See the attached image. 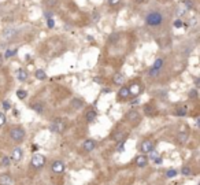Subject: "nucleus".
I'll use <instances>...</instances> for the list:
<instances>
[{
	"label": "nucleus",
	"mask_w": 200,
	"mask_h": 185,
	"mask_svg": "<svg viewBox=\"0 0 200 185\" xmlns=\"http://www.w3.org/2000/svg\"><path fill=\"white\" fill-rule=\"evenodd\" d=\"M163 21H164L163 14L160 13V11H151V13L147 14V17H145V25L152 26V27L160 26L163 23Z\"/></svg>",
	"instance_id": "f257e3e1"
},
{
	"label": "nucleus",
	"mask_w": 200,
	"mask_h": 185,
	"mask_svg": "<svg viewBox=\"0 0 200 185\" xmlns=\"http://www.w3.org/2000/svg\"><path fill=\"white\" fill-rule=\"evenodd\" d=\"M66 128H67L66 119H63V118H55L54 121H52V123H51L50 129L54 133H63L66 130Z\"/></svg>",
	"instance_id": "f03ea898"
},
{
	"label": "nucleus",
	"mask_w": 200,
	"mask_h": 185,
	"mask_svg": "<svg viewBox=\"0 0 200 185\" xmlns=\"http://www.w3.org/2000/svg\"><path fill=\"white\" fill-rule=\"evenodd\" d=\"M10 137L13 139L15 143H21L25 139V129L21 126H15L10 129Z\"/></svg>",
	"instance_id": "7ed1b4c3"
},
{
	"label": "nucleus",
	"mask_w": 200,
	"mask_h": 185,
	"mask_svg": "<svg viewBox=\"0 0 200 185\" xmlns=\"http://www.w3.org/2000/svg\"><path fill=\"white\" fill-rule=\"evenodd\" d=\"M30 165H32L33 169L40 170V169H43V167H44V165H45V156H44V155H41V153H34V155L32 156Z\"/></svg>",
	"instance_id": "20e7f679"
},
{
	"label": "nucleus",
	"mask_w": 200,
	"mask_h": 185,
	"mask_svg": "<svg viewBox=\"0 0 200 185\" xmlns=\"http://www.w3.org/2000/svg\"><path fill=\"white\" fill-rule=\"evenodd\" d=\"M125 119H126L130 125L136 126V125H138V123H140L141 117H140V114H138V111H137V110H130V111H127V114L125 115Z\"/></svg>",
	"instance_id": "39448f33"
},
{
	"label": "nucleus",
	"mask_w": 200,
	"mask_h": 185,
	"mask_svg": "<svg viewBox=\"0 0 200 185\" xmlns=\"http://www.w3.org/2000/svg\"><path fill=\"white\" fill-rule=\"evenodd\" d=\"M164 64V60L162 58H156V60L154 62V66L150 69V71H148V76L150 77H156L158 74H159L160 69L163 67Z\"/></svg>",
	"instance_id": "423d86ee"
},
{
	"label": "nucleus",
	"mask_w": 200,
	"mask_h": 185,
	"mask_svg": "<svg viewBox=\"0 0 200 185\" xmlns=\"http://www.w3.org/2000/svg\"><path fill=\"white\" fill-rule=\"evenodd\" d=\"M155 143H156V141L152 140V139L143 140L141 141V145H140V151L143 153H150L152 149H155Z\"/></svg>",
	"instance_id": "0eeeda50"
},
{
	"label": "nucleus",
	"mask_w": 200,
	"mask_h": 185,
	"mask_svg": "<svg viewBox=\"0 0 200 185\" xmlns=\"http://www.w3.org/2000/svg\"><path fill=\"white\" fill-rule=\"evenodd\" d=\"M127 136V132L125 130V129H121V128H118V129H115V130L111 133V139H113L114 141H118V143H121V141H123V139Z\"/></svg>",
	"instance_id": "6e6552de"
},
{
	"label": "nucleus",
	"mask_w": 200,
	"mask_h": 185,
	"mask_svg": "<svg viewBox=\"0 0 200 185\" xmlns=\"http://www.w3.org/2000/svg\"><path fill=\"white\" fill-rule=\"evenodd\" d=\"M64 169H66V166H64V163L62 160H54L51 163V170L55 174H62L64 172Z\"/></svg>",
	"instance_id": "1a4fd4ad"
},
{
	"label": "nucleus",
	"mask_w": 200,
	"mask_h": 185,
	"mask_svg": "<svg viewBox=\"0 0 200 185\" xmlns=\"http://www.w3.org/2000/svg\"><path fill=\"white\" fill-rule=\"evenodd\" d=\"M134 165L137 167H145L148 165V156H147L145 153H140V155H137L136 158H134Z\"/></svg>",
	"instance_id": "9d476101"
},
{
	"label": "nucleus",
	"mask_w": 200,
	"mask_h": 185,
	"mask_svg": "<svg viewBox=\"0 0 200 185\" xmlns=\"http://www.w3.org/2000/svg\"><path fill=\"white\" fill-rule=\"evenodd\" d=\"M82 148H84L85 152H92L96 148V141L92 140V139H88V140H85L82 143Z\"/></svg>",
	"instance_id": "9b49d317"
},
{
	"label": "nucleus",
	"mask_w": 200,
	"mask_h": 185,
	"mask_svg": "<svg viewBox=\"0 0 200 185\" xmlns=\"http://www.w3.org/2000/svg\"><path fill=\"white\" fill-rule=\"evenodd\" d=\"M117 96H118V100H121V102H122V100H127L129 97H130V92H129V88L123 85L122 88H121V89L118 90V95H117Z\"/></svg>",
	"instance_id": "f8f14e48"
},
{
	"label": "nucleus",
	"mask_w": 200,
	"mask_h": 185,
	"mask_svg": "<svg viewBox=\"0 0 200 185\" xmlns=\"http://www.w3.org/2000/svg\"><path fill=\"white\" fill-rule=\"evenodd\" d=\"M129 88V92H130V96H138L141 92V85L138 82H133L127 86Z\"/></svg>",
	"instance_id": "ddd939ff"
},
{
	"label": "nucleus",
	"mask_w": 200,
	"mask_h": 185,
	"mask_svg": "<svg viewBox=\"0 0 200 185\" xmlns=\"http://www.w3.org/2000/svg\"><path fill=\"white\" fill-rule=\"evenodd\" d=\"M189 139V130H182V132H178V136H177V143L178 144H185Z\"/></svg>",
	"instance_id": "4468645a"
},
{
	"label": "nucleus",
	"mask_w": 200,
	"mask_h": 185,
	"mask_svg": "<svg viewBox=\"0 0 200 185\" xmlns=\"http://www.w3.org/2000/svg\"><path fill=\"white\" fill-rule=\"evenodd\" d=\"M70 106H71L73 110H81L82 107L85 106V102L82 99H80V97H74V99H71V102H70Z\"/></svg>",
	"instance_id": "2eb2a0df"
},
{
	"label": "nucleus",
	"mask_w": 200,
	"mask_h": 185,
	"mask_svg": "<svg viewBox=\"0 0 200 185\" xmlns=\"http://www.w3.org/2000/svg\"><path fill=\"white\" fill-rule=\"evenodd\" d=\"M14 180L11 174L8 173H3V174H0V185H13Z\"/></svg>",
	"instance_id": "dca6fc26"
},
{
	"label": "nucleus",
	"mask_w": 200,
	"mask_h": 185,
	"mask_svg": "<svg viewBox=\"0 0 200 185\" xmlns=\"http://www.w3.org/2000/svg\"><path fill=\"white\" fill-rule=\"evenodd\" d=\"M144 114H145L147 117H155L156 114H158V110H156V107H154L152 104H145L144 106Z\"/></svg>",
	"instance_id": "f3484780"
},
{
	"label": "nucleus",
	"mask_w": 200,
	"mask_h": 185,
	"mask_svg": "<svg viewBox=\"0 0 200 185\" xmlns=\"http://www.w3.org/2000/svg\"><path fill=\"white\" fill-rule=\"evenodd\" d=\"M22 156H23V151L21 148H14L13 149V152H11V159H13L14 162H19L21 159H22Z\"/></svg>",
	"instance_id": "a211bd4d"
},
{
	"label": "nucleus",
	"mask_w": 200,
	"mask_h": 185,
	"mask_svg": "<svg viewBox=\"0 0 200 185\" xmlns=\"http://www.w3.org/2000/svg\"><path fill=\"white\" fill-rule=\"evenodd\" d=\"M125 82V74L123 73H115L113 76V84L115 85H123Z\"/></svg>",
	"instance_id": "6ab92c4d"
},
{
	"label": "nucleus",
	"mask_w": 200,
	"mask_h": 185,
	"mask_svg": "<svg viewBox=\"0 0 200 185\" xmlns=\"http://www.w3.org/2000/svg\"><path fill=\"white\" fill-rule=\"evenodd\" d=\"M15 36H17V30L13 29V27H7V29L3 30V39H6V40H11Z\"/></svg>",
	"instance_id": "aec40b11"
},
{
	"label": "nucleus",
	"mask_w": 200,
	"mask_h": 185,
	"mask_svg": "<svg viewBox=\"0 0 200 185\" xmlns=\"http://www.w3.org/2000/svg\"><path fill=\"white\" fill-rule=\"evenodd\" d=\"M96 117H97V114H96L95 110H89V111H87V114H85V121H87L88 123H91V122H93L96 119Z\"/></svg>",
	"instance_id": "412c9836"
},
{
	"label": "nucleus",
	"mask_w": 200,
	"mask_h": 185,
	"mask_svg": "<svg viewBox=\"0 0 200 185\" xmlns=\"http://www.w3.org/2000/svg\"><path fill=\"white\" fill-rule=\"evenodd\" d=\"M174 114H176L177 117H185V115L188 114V107H187V106H180V107H177V109H176Z\"/></svg>",
	"instance_id": "4be33fe9"
},
{
	"label": "nucleus",
	"mask_w": 200,
	"mask_h": 185,
	"mask_svg": "<svg viewBox=\"0 0 200 185\" xmlns=\"http://www.w3.org/2000/svg\"><path fill=\"white\" fill-rule=\"evenodd\" d=\"M32 110L36 111L37 114H43L44 113V104L40 103V102H36V103L32 104Z\"/></svg>",
	"instance_id": "5701e85b"
},
{
	"label": "nucleus",
	"mask_w": 200,
	"mask_h": 185,
	"mask_svg": "<svg viewBox=\"0 0 200 185\" xmlns=\"http://www.w3.org/2000/svg\"><path fill=\"white\" fill-rule=\"evenodd\" d=\"M17 77H18L19 81H26L27 80V71L25 69H19L18 71H17Z\"/></svg>",
	"instance_id": "b1692460"
},
{
	"label": "nucleus",
	"mask_w": 200,
	"mask_h": 185,
	"mask_svg": "<svg viewBox=\"0 0 200 185\" xmlns=\"http://www.w3.org/2000/svg\"><path fill=\"white\" fill-rule=\"evenodd\" d=\"M192 167L191 166H188V165H184V166L181 167V174L182 176H185V177H189L192 176Z\"/></svg>",
	"instance_id": "393cba45"
},
{
	"label": "nucleus",
	"mask_w": 200,
	"mask_h": 185,
	"mask_svg": "<svg viewBox=\"0 0 200 185\" xmlns=\"http://www.w3.org/2000/svg\"><path fill=\"white\" fill-rule=\"evenodd\" d=\"M34 76H36L37 80H40V81H43V80H45V78H47V73L44 71V70H41V69H38V70H36V71H34Z\"/></svg>",
	"instance_id": "a878e982"
},
{
	"label": "nucleus",
	"mask_w": 200,
	"mask_h": 185,
	"mask_svg": "<svg viewBox=\"0 0 200 185\" xmlns=\"http://www.w3.org/2000/svg\"><path fill=\"white\" fill-rule=\"evenodd\" d=\"M164 176H166V178H174V177L178 176V170H176V169H169L167 172L164 173Z\"/></svg>",
	"instance_id": "bb28decb"
},
{
	"label": "nucleus",
	"mask_w": 200,
	"mask_h": 185,
	"mask_svg": "<svg viewBox=\"0 0 200 185\" xmlns=\"http://www.w3.org/2000/svg\"><path fill=\"white\" fill-rule=\"evenodd\" d=\"M58 3H59V0H45V1H44V4H45L47 7H50V8L56 7V6H58Z\"/></svg>",
	"instance_id": "cd10ccee"
},
{
	"label": "nucleus",
	"mask_w": 200,
	"mask_h": 185,
	"mask_svg": "<svg viewBox=\"0 0 200 185\" xmlns=\"http://www.w3.org/2000/svg\"><path fill=\"white\" fill-rule=\"evenodd\" d=\"M188 10H187V7L184 6V3H181V6H180V8H177V15L178 17H181V15H184V14L187 13Z\"/></svg>",
	"instance_id": "c85d7f7f"
},
{
	"label": "nucleus",
	"mask_w": 200,
	"mask_h": 185,
	"mask_svg": "<svg viewBox=\"0 0 200 185\" xmlns=\"http://www.w3.org/2000/svg\"><path fill=\"white\" fill-rule=\"evenodd\" d=\"M17 96H18V99H25L27 96V92L25 89H18L17 90Z\"/></svg>",
	"instance_id": "c756f323"
},
{
	"label": "nucleus",
	"mask_w": 200,
	"mask_h": 185,
	"mask_svg": "<svg viewBox=\"0 0 200 185\" xmlns=\"http://www.w3.org/2000/svg\"><path fill=\"white\" fill-rule=\"evenodd\" d=\"M182 3H184V6L187 7V10H188V11H189V10H192V8H193V0H184Z\"/></svg>",
	"instance_id": "7c9ffc66"
},
{
	"label": "nucleus",
	"mask_w": 200,
	"mask_h": 185,
	"mask_svg": "<svg viewBox=\"0 0 200 185\" xmlns=\"http://www.w3.org/2000/svg\"><path fill=\"white\" fill-rule=\"evenodd\" d=\"M188 96H189V99H197V89H196V88L191 89L189 93H188Z\"/></svg>",
	"instance_id": "2f4dec72"
},
{
	"label": "nucleus",
	"mask_w": 200,
	"mask_h": 185,
	"mask_svg": "<svg viewBox=\"0 0 200 185\" xmlns=\"http://www.w3.org/2000/svg\"><path fill=\"white\" fill-rule=\"evenodd\" d=\"M10 163H11V160H10L8 156H3V159H1V166H10Z\"/></svg>",
	"instance_id": "473e14b6"
},
{
	"label": "nucleus",
	"mask_w": 200,
	"mask_h": 185,
	"mask_svg": "<svg viewBox=\"0 0 200 185\" xmlns=\"http://www.w3.org/2000/svg\"><path fill=\"white\" fill-rule=\"evenodd\" d=\"M182 26H184V22H182L180 18H177L174 21V27H178V29H180V27H182Z\"/></svg>",
	"instance_id": "72a5a7b5"
},
{
	"label": "nucleus",
	"mask_w": 200,
	"mask_h": 185,
	"mask_svg": "<svg viewBox=\"0 0 200 185\" xmlns=\"http://www.w3.org/2000/svg\"><path fill=\"white\" fill-rule=\"evenodd\" d=\"M15 54H17V50H7V51H6V55H4V56H6V58H11V56H13V55H15Z\"/></svg>",
	"instance_id": "f704fd0d"
},
{
	"label": "nucleus",
	"mask_w": 200,
	"mask_h": 185,
	"mask_svg": "<svg viewBox=\"0 0 200 185\" xmlns=\"http://www.w3.org/2000/svg\"><path fill=\"white\" fill-rule=\"evenodd\" d=\"M6 121H7V118H6V115L3 113H0V126H3L6 123Z\"/></svg>",
	"instance_id": "c9c22d12"
},
{
	"label": "nucleus",
	"mask_w": 200,
	"mask_h": 185,
	"mask_svg": "<svg viewBox=\"0 0 200 185\" xmlns=\"http://www.w3.org/2000/svg\"><path fill=\"white\" fill-rule=\"evenodd\" d=\"M151 159H152V160H155V159L158 158V156H159V153L156 152V151H155V149H152V151H151Z\"/></svg>",
	"instance_id": "e433bc0d"
},
{
	"label": "nucleus",
	"mask_w": 200,
	"mask_h": 185,
	"mask_svg": "<svg viewBox=\"0 0 200 185\" xmlns=\"http://www.w3.org/2000/svg\"><path fill=\"white\" fill-rule=\"evenodd\" d=\"M47 22H48V27H51V29H52V27L55 26V21H54V19H52V18H51V19H48Z\"/></svg>",
	"instance_id": "4c0bfd02"
},
{
	"label": "nucleus",
	"mask_w": 200,
	"mask_h": 185,
	"mask_svg": "<svg viewBox=\"0 0 200 185\" xmlns=\"http://www.w3.org/2000/svg\"><path fill=\"white\" fill-rule=\"evenodd\" d=\"M121 1V0H108V4L110 6H117Z\"/></svg>",
	"instance_id": "58836bf2"
},
{
	"label": "nucleus",
	"mask_w": 200,
	"mask_h": 185,
	"mask_svg": "<svg viewBox=\"0 0 200 185\" xmlns=\"http://www.w3.org/2000/svg\"><path fill=\"white\" fill-rule=\"evenodd\" d=\"M3 109H4V110H8L10 109V103L7 102V100H4V102H3Z\"/></svg>",
	"instance_id": "ea45409f"
},
{
	"label": "nucleus",
	"mask_w": 200,
	"mask_h": 185,
	"mask_svg": "<svg viewBox=\"0 0 200 185\" xmlns=\"http://www.w3.org/2000/svg\"><path fill=\"white\" fill-rule=\"evenodd\" d=\"M97 21H99V14L96 13H93V22H97Z\"/></svg>",
	"instance_id": "a19ab883"
},
{
	"label": "nucleus",
	"mask_w": 200,
	"mask_h": 185,
	"mask_svg": "<svg viewBox=\"0 0 200 185\" xmlns=\"http://www.w3.org/2000/svg\"><path fill=\"white\" fill-rule=\"evenodd\" d=\"M196 25V18H191V21H189V26H195Z\"/></svg>",
	"instance_id": "79ce46f5"
},
{
	"label": "nucleus",
	"mask_w": 200,
	"mask_h": 185,
	"mask_svg": "<svg viewBox=\"0 0 200 185\" xmlns=\"http://www.w3.org/2000/svg\"><path fill=\"white\" fill-rule=\"evenodd\" d=\"M44 15H45V18H48V19L52 18V13H50V11H48V13L45 11V13H44Z\"/></svg>",
	"instance_id": "37998d69"
},
{
	"label": "nucleus",
	"mask_w": 200,
	"mask_h": 185,
	"mask_svg": "<svg viewBox=\"0 0 200 185\" xmlns=\"http://www.w3.org/2000/svg\"><path fill=\"white\" fill-rule=\"evenodd\" d=\"M199 84H200V80H199V78H196V80H195V85H196V89H197V86H199Z\"/></svg>",
	"instance_id": "c03bdc74"
},
{
	"label": "nucleus",
	"mask_w": 200,
	"mask_h": 185,
	"mask_svg": "<svg viewBox=\"0 0 200 185\" xmlns=\"http://www.w3.org/2000/svg\"><path fill=\"white\" fill-rule=\"evenodd\" d=\"M1 64H3V56L0 55V67H1Z\"/></svg>",
	"instance_id": "a18cd8bd"
},
{
	"label": "nucleus",
	"mask_w": 200,
	"mask_h": 185,
	"mask_svg": "<svg viewBox=\"0 0 200 185\" xmlns=\"http://www.w3.org/2000/svg\"><path fill=\"white\" fill-rule=\"evenodd\" d=\"M137 3H144V1H147V0H136Z\"/></svg>",
	"instance_id": "49530a36"
},
{
	"label": "nucleus",
	"mask_w": 200,
	"mask_h": 185,
	"mask_svg": "<svg viewBox=\"0 0 200 185\" xmlns=\"http://www.w3.org/2000/svg\"><path fill=\"white\" fill-rule=\"evenodd\" d=\"M160 3H164V1H170V0H159Z\"/></svg>",
	"instance_id": "de8ad7c7"
}]
</instances>
